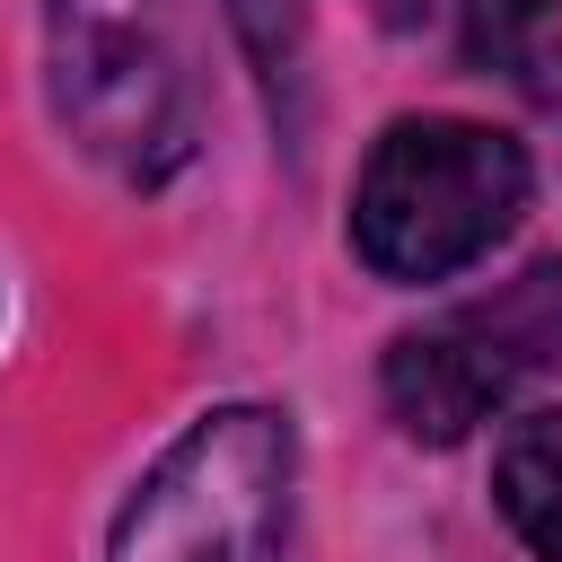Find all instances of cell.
Wrapping results in <instances>:
<instances>
[{
    "label": "cell",
    "mask_w": 562,
    "mask_h": 562,
    "mask_svg": "<svg viewBox=\"0 0 562 562\" xmlns=\"http://www.w3.org/2000/svg\"><path fill=\"white\" fill-rule=\"evenodd\" d=\"M299 430L281 404H211L140 474L105 562H290Z\"/></svg>",
    "instance_id": "7a4b0ae2"
},
{
    "label": "cell",
    "mask_w": 562,
    "mask_h": 562,
    "mask_svg": "<svg viewBox=\"0 0 562 562\" xmlns=\"http://www.w3.org/2000/svg\"><path fill=\"white\" fill-rule=\"evenodd\" d=\"M369 9H378L386 26H413V9H422V0H369Z\"/></svg>",
    "instance_id": "ba28073f"
},
{
    "label": "cell",
    "mask_w": 562,
    "mask_h": 562,
    "mask_svg": "<svg viewBox=\"0 0 562 562\" xmlns=\"http://www.w3.org/2000/svg\"><path fill=\"white\" fill-rule=\"evenodd\" d=\"M492 492H501V518L518 527V544L536 562H562V404H536L501 430Z\"/></svg>",
    "instance_id": "5b68a950"
},
{
    "label": "cell",
    "mask_w": 562,
    "mask_h": 562,
    "mask_svg": "<svg viewBox=\"0 0 562 562\" xmlns=\"http://www.w3.org/2000/svg\"><path fill=\"white\" fill-rule=\"evenodd\" d=\"M228 26H237V44L255 53V70H263V88H272V97H281V88H299V44H307L299 0H228Z\"/></svg>",
    "instance_id": "52a82bcc"
},
{
    "label": "cell",
    "mask_w": 562,
    "mask_h": 562,
    "mask_svg": "<svg viewBox=\"0 0 562 562\" xmlns=\"http://www.w3.org/2000/svg\"><path fill=\"white\" fill-rule=\"evenodd\" d=\"M527 211V149L465 114H404L369 140L351 184V246L378 281H448L483 263Z\"/></svg>",
    "instance_id": "6da1fadb"
},
{
    "label": "cell",
    "mask_w": 562,
    "mask_h": 562,
    "mask_svg": "<svg viewBox=\"0 0 562 562\" xmlns=\"http://www.w3.org/2000/svg\"><path fill=\"white\" fill-rule=\"evenodd\" d=\"M465 61L518 97H562V0H465Z\"/></svg>",
    "instance_id": "8992f818"
},
{
    "label": "cell",
    "mask_w": 562,
    "mask_h": 562,
    "mask_svg": "<svg viewBox=\"0 0 562 562\" xmlns=\"http://www.w3.org/2000/svg\"><path fill=\"white\" fill-rule=\"evenodd\" d=\"M562 369V255H536L483 299H457L448 316L386 342L378 386L404 439L457 448L474 422H492L527 378Z\"/></svg>",
    "instance_id": "277c9868"
},
{
    "label": "cell",
    "mask_w": 562,
    "mask_h": 562,
    "mask_svg": "<svg viewBox=\"0 0 562 562\" xmlns=\"http://www.w3.org/2000/svg\"><path fill=\"white\" fill-rule=\"evenodd\" d=\"M44 70L61 132L123 184H167L193 158V70L167 0H44Z\"/></svg>",
    "instance_id": "3957f363"
}]
</instances>
